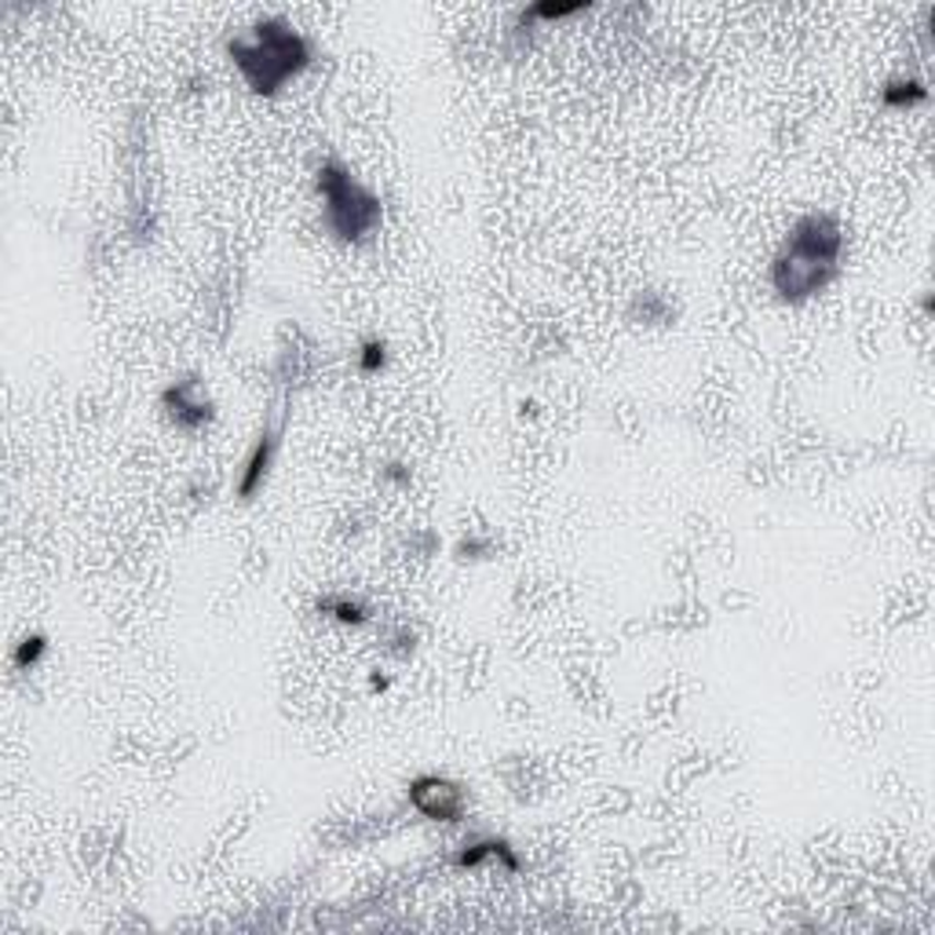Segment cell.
I'll list each match as a JSON object with an SVG mask.
<instances>
[{
  "label": "cell",
  "mask_w": 935,
  "mask_h": 935,
  "mask_svg": "<svg viewBox=\"0 0 935 935\" xmlns=\"http://www.w3.org/2000/svg\"><path fill=\"white\" fill-rule=\"evenodd\" d=\"M231 63L256 96H275L311 63V41L285 19H264L227 44Z\"/></svg>",
  "instance_id": "2"
},
{
  "label": "cell",
  "mask_w": 935,
  "mask_h": 935,
  "mask_svg": "<svg viewBox=\"0 0 935 935\" xmlns=\"http://www.w3.org/2000/svg\"><path fill=\"white\" fill-rule=\"evenodd\" d=\"M925 85L914 81V77H892V81L884 85V102L888 107H914V102H925Z\"/></svg>",
  "instance_id": "8"
},
{
  "label": "cell",
  "mask_w": 935,
  "mask_h": 935,
  "mask_svg": "<svg viewBox=\"0 0 935 935\" xmlns=\"http://www.w3.org/2000/svg\"><path fill=\"white\" fill-rule=\"evenodd\" d=\"M44 636L41 632H33V636H26V640H22L19 647H15V666L19 669H26V666H37L41 661V654H44Z\"/></svg>",
  "instance_id": "11"
},
{
  "label": "cell",
  "mask_w": 935,
  "mask_h": 935,
  "mask_svg": "<svg viewBox=\"0 0 935 935\" xmlns=\"http://www.w3.org/2000/svg\"><path fill=\"white\" fill-rule=\"evenodd\" d=\"M585 4H538V8H530V15H538V19H566V15H574V11H581Z\"/></svg>",
  "instance_id": "12"
},
{
  "label": "cell",
  "mask_w": 935,
  "mask_h": 935,
  "mask_svg": "<svg viewBox=\"0 0 935 935\" xmlns=\"http://www.w3.org/2000/svg\"><path fill=\"white\" fill-rule=\"evenodd\" d=\"M315 187L318 198H322V227L337 242L359 245L370 234H376V227L384 220V205L340 157H329L318 168Z\"/></svg>",
  "instance_id": "3"
},
{
  "label": "cell",
  "mask_w": 935,
  "mask_h": 935,
  "mask_svg": "<svg viewBox=\"0 0 935 935\" xmlns=\"http://www.w3.org/2000/svg\"><path fill=\"white\" fill-rule=\"evenodd\" d=\"M384 362H387V344L384 340H366V344H362V351H359V370L362 373H376V370H384Z\"/></svg>",
  "instance_id": "10"
},
{
  "label": "cell",
  "mask_w": 935,
  "mask_h": 935,
  "mask_svg": "<svg viewBox=\"0 0 935 935\" xmlns=\"http://www.w3.org/2000/svg\"><path fill=\"white\" fill-rule=\"evenodd\" d=\"M322 610L329 614V618H337V622H344V625H362V622L370 618L366 603H359V600H351V596H329V600L322 603Z\"/></svg>",
  "instance_id": "9"
},
{
  "label": "cell",
  "mask_w": 935,
  "mask_h": 935,
  "mask_svg": "<svg viewBox=\"0 0 935 935\" xmlns=\"http://www.w3.org/2000/svg\"><path fill=\"white\" fill-rule=\"evenodd\" d=\"M275 453H278V431L275 428H264L253 442V450H249V458L242 464V475H238V497L242 501H253L256 490L264 486V479L271 472V464H275Z\"/></svg>",
  "instance_id": "6"
},
{
  "label": "cell",
  "mask_w": 935,
  "mask_h": 935,
  "mask_svg": "<svg viewBox=\"0 0 935 935\" xmlns=\"http://www.w3.org/2000/svg\"><path fill=\"white\" fill-rule=\"evenodd\" d=\"M486 859H501L508 870H519V859L512 855L508 844L497 837H479L472 844H464V851L458 855V866L461 870H475V866H483Z\"/></svg>",
  "instance_id": "7"
},
{
  "label": "cell",
  "mask_w": 935,
  "mask_h": 935,
  "mask_svg": "<svg viewBox=\"0 0 935 935\" xmlns=\"http://www.w3.org/2000/svg\"><path fill=\"white\" fill-rule=\"evenodd\" d=\"M406 796L417 815L428 823H461L468 812V790L447 774H417L406 785Z\"/></svg>",
  "instance_id": "4"
},
{
  "label": "cell",
  "mask_w": 935,
  "mask_h": 935,
  "mask_svg": "<svg viewBox=\"0 0 935 935\" xmlns=\"http://www.w3.org/2000/svg\"><path fill=\"white\" fill-rule=\"evenodd\" d=\"M162 403H165V409H168V417L176 420V428H184V431L201 428L205 420L212 417L209 395L201 392V381H194V376H184V381H176V384L165 392Z\"/></svg>",
  "instance_id": "5"
},
{
  "label": "cell",
  "mask_w": 935,
  "mask_h": 935,
  "mask_svg": "<svg viewBox=\"0 0 935 935\" xmlns=\"http://www.w3.org/2000/svg\"><path fill=\"white\" fill-rule=\"evenodd\" d=\"M844 260V231L834 212H807L801 216L782 249L771 260V289L785 304H804L829 289L840 275Z\"/></svg>",
  "instance_id": "1"
}]
</instances>
